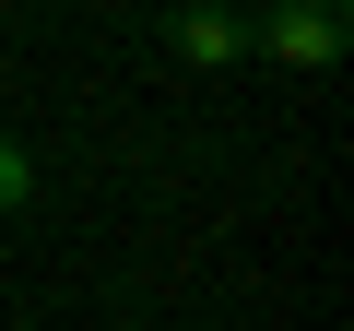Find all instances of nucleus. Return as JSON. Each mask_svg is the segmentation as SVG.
I'll return each mask as SVG.
<instances>
[{"mask_svg":"<svg viewBox=\"0 0 354 331\" xmlns=\"http://www.w3.org/2000/svg\"><path fill=\"white\" fill-rule=\"evenodd\" d=\"M354 48V0H248V60L272 71H330Z\"/></svg>","mask_w":354,"mask_h":331,"instance_id":"nucleus-1","label":"nucleus"},{"mask_svg":"<svg viewBox=\"0 0 354 331\" xmlns=\"http://www.w3.org/2000/svg\"><path fill=\"white\" fill-rule=\"evenodd\" d=\"M12 202H36V154H24V142H0V213H12Z\"/></svg>","mask_w":354,"mask_h":331,"instance_id":"nucleus-3","label":"nucleus"},{"mask_svg":"<svg viewBox=\"0 0 354 331\" xmlns=\"http://www.w3.org/2000/svg\"><path fill=\"white\" fill-rule=\"evenodd\" d=\"M153 36H165V60H189V71H236L248 60V0H177Z\"/></svg>","mask_w":354,"mask_h":331,"instance_id":"nucleus-2","label":"nucleus"}]
</instances>
